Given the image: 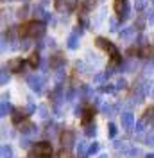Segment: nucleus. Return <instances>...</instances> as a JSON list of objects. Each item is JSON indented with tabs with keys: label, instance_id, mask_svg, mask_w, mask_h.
I'll return each mask as SVG.
<instances>
[{
	"label": "nucleus",
	"instance_id": "nucleus-17",
	"mask_svg": "<svg viewBox=\"0 0 154 158\" xmlns=\"http://www.w3.org/2000/svg\"><path fill=\"white\" fill-rule=\"evenodd\" d=\"M27 63H29V67H32V69H38L39 65H41V61H39V54H38V50H36V52H32V56H30V58L27 59Z\"/></svg>",
	"mask_w": 154,
	"mask_h": 158
},
{
	"label": "nucleus",
	"instance_id": "nucleus-39",
	"mask_svg": "<svg viewBox=\"0 0 154 158\" xmlns=\"http://www.w3.org/2000/svg\"><path fill=\"white\" fill-rule=\"evenodd\" d=\"M145 158H154V155H147V156H145Z\"/></svg>",
	"mask_w": 154,
	"mask_h": 158
},
{
	"label": "nucleus",
	"instance_id": "nucleus-15",
	"mask_svg": "<svg viewBox=\"0 0 154 158\" xmlns=\"http://www.w3.org/2000/svg\"><path fill=\"white\" fill-rule=\"evenodd\" d=\"M11 111V102H9V99L6 97H2V104H0V115L2 117H7V113Z\"/></svg>",
	"mask_w": 154,
	"mask_h": 158
},
{
	"label": "nucleus",
	"instance_id": "nucleus-35",
	"mask_svg": "<svg viewBox=\"0 0 154 158\" xmlns=\"http://www.w3.org/2000/svg\"><path fill=\"white\" fill-rule=\"evenodd\" d=\"M136 25H138V29L142 31V29H144V20L140 18V20H138V23H136Z\"/></svg>",
	"mask_w": 154,
	"mask_h": 158
},
{
	"label": "nucleus",
	"instance_id": "nucleus-10",
	"mask_svg": "<svg viewBox=\"0 0 154 158\" xmlns=\"http://www.w3.org/2000/svg\"><path fill=\"white\" fill-rule=\"evenodd\" d=\"M50 61V69L52 70H59L65 67V58L61 56V54H56V56H52V58H48Z\"/></svg>",
	"mask_w": 154,
	"mask_h": 158
},
{
	"label": "nucleus",
	"instance_id": "nucleus-12",
	"mask_svg": "<svg viewBox=\"0 0 154 158\" xmlns=\"http://www.w3.org/2000/svg\"><path fill=\"white\" fill-rule=\"evenodd\" d=\"M25 122V111L20 108H14L13 110V124H18V126H22Z\"/></svg>",
	"mask_w": 154,
	"mask_h": 158
},
{
	"label": "nucleus",
	"instance_id": "nucleus-40",
	"mask_svg": "<svg viewBox=\"0 0 154 158\" xmlns=\"http://www.w3.org/2000/svg\"><path fill=\"white\" fill-rule=\"evenodd\" d=\"M151 95H152V97H154V90H152V92H151Z\"/></svg>",
	"mask_w": 154,
	"mask_h": 158
},
{
	"label": "nucleus",
	"instance_id": "nucleus-38",
	"mask_svg": "<svg viewBox=\"0 0 154 158\" xmlns=\"http://www.w3.org/2000/svg\"><path fill=\"white\" fill-rule=\"evenodd\" d=\"M99 158H107V155H100V156H99Z\"/></svg>",
	"mask_w": 154,
	"mask_h": 158
},
{
	"label": "nucleus",
	"instance_id": "nucleus-4",
	"mask_svg": "<svg viewBox=\"0 0 154 158\" xmlns=\"http://www.w3.org/2000/svg\"><path fill=\"white\" fill-rule=\"evenodd\" d=\"M115 13L118 15L120 20L129 18V13H131V9H129V2H127V0H115Z\"/></svg>",
	"mask_w": 154,
	"mask_h": 158
},
{
	"label": "nucleus",
	"instance_id": "nucleus-9",
	"mask_svg": "<svg viewBox=\"0 0 154 158\" xmlns=\"http://www.w3.org/2000/svg\"><path fill=\"white\" fill-rule=\"evenodd\" d=\"M23 67H25V59L16 58V59H13L9 65H7V70H9V72H20V74H22Z\"/></svg>",
	"mask_w": 154,
	"mask_h": 158
},
{
	"label": "nucleus",
	"instance_id": "nucleus-29",
	"mask_svg": "<svg viewBox=\"0 0 154 158\" xmlns=\"http://www.w3.org/2000/svg\"><path fill=\"white\" fill-rule=\"evenodd\" d=\"M106 77H107V74H97L95 77H93V81H95V83H102Z\"/></svg>",
	"mask_w": 154,
	"mask_h": 158
},
{
	"label": "nucleus",
	"instance_id": "nucleus-27",
	"mask_svg": "<svg viewBox=\"0 0 154 158\" xmlns=\"http://www.w3.org/2000/svg\"><path fill=\"white\" fill-rule=\"evenodd\" d=\"M115 88H116V86H113V85H104L100 90H102L104 94H113V92H115Z\"/></svg>",
	"mask_w": 154,
	"mask_h": 158
},
{
	"label": "nucleus",
	"instance_id": "nucleus-37",
	"mask_svg": "<svg viewBox=\"0 0 154 158\" xmlns=\"http://www.w3.org/2000/svg\"><path fill=\"white\" fill-rule=\"evenodd\" d=\"M59 158H68V155H67V153H61V155H59Z\"/></svg>",
	"mask_w": 154,
	"mask_h": 158
},
{
	"label": "nucleus",
	"instance_id": "nucleus-19",
	"mask_svg": "<svg viewBox=\"0 0 154 158\" xmlns=\"http://www.w3.org/2000/svg\"><path fill=\"white\" fill-rule=\"evenodd\" d=\"M133 36H135V29H133V27H125V29L120 32V38L122 40H131Z\"/></svg>",
	"mask_w": 154,
	"mask_h": 158
},
{
	"label": "nucleus",
	"instance_id": "nucleus-8",
	"mask_svg": "<svg viewBox=\"0 0 154 158\" xmlns=\"http://www.w3.org/2000/svg\"><path fill=\"white\" fill-rule=\"evenodd\" d=\"M120 120H122V128L124 129H131L135 126V115H133L131 111H122Z\"/></svg>",
	"mask_w": 154,
	"mask_h": 158
},
{
	"label": "nucleus",
	"instance_id": "nucleus-26",
	"mask_svg": "<svg viewBox=\"0 0 154 158\" xmlns=\"http://www.w3.org/2000/svg\"><path fill=\"white\" fill-rule=\"evenodd\" d=\"M144 126H145L144 120H142V122H138V124L135 126V133H136V135H142V133H144Z\"/></svg>",
	"mask_w": 154,
	"mask_h": 158
},
{
	"label": "nucleus",
	"instance_id": "nucleus-16",
	"mask_svg": "<svg viewBox=\"0 0 154 158\" xmlns=\"http://www.w3.org/2000/svg\"><path fill=\"white\" fill-rule=\"evenodd\" d=\"M88 148H90V146H88L86 142H84V140H81V142L77 144V148H75L77 156H79V158H84L88 155Z\"/></svg>",
	"mask_w": 154,
	"mask_h": 158
},
{
	"label": "nucleus",
	"instance_id": "nucleus-13",
	"mask_svg": "<svg viewBox=\"0 0 154 158\" xmlns=\"http://www.w3.org/2000/svg\"><path fill=\"white\" fill-rule=\"evenodd\" d=\"M79 31L75 29V32H72L70 36H68V41H67V45H68V49L70 50H74V49H77L79 47Z\"/></svg>",
	"mask_w": 154,
	"mask_h": 158
},
{
	"label": "nucleus",
	"instance_id": "nucleus-28",
	"mask_svg": "<svg viewBox=\"0 0 154 158\" xmlns=\"http://www.w3.org/2000/svg\"><path fill=\"white\" fill-rule=\"evenodd\" d=\"M97 151H99V144H97V142H93V144L88 148V155H95Z\"/></svg>",
	"mask_w": 154,
	"mask_h": 158
},
{
	"label": "nucleus",
	"instance_id": "nucleus-34",
	"mask_svg": "<svg viewBox=\"0 0 154 158\" xmlns=\"http://www.w3.org/2000/svg\"><path fill=\"white\" fill-rule=\"evenodd\" d=\"M43 18H45V22H52V15L45 13V15H43Z\"/></svg>",
	"mask_w": 154,
	"mask_h": 158
},
{
	"label": "nucleus",
	"instance_id": "nucleus-3",
	"mask_svg": "<svg viewBox=\"0 0 154 158\" xmlns=\"http://www.w3.org/2000/svg\"><path fill=\"white\" fill-rule=\"evenodd\" d=\"M34 153H36V156H39V158H50L54 151H52L50 142L41 140V142H36V144H34Z\"/></svg>",
	"mask_w": 154,
	"mask_h": 158
},
{
	"label": "nucleus",
	"instance_id": "nucleus-31",
	"mask_svg": "<svg viewBox=\"0 0 154 158\" xmlns=\"http://www.w3.org/2000/svg\"><path fill=\"white\" fill-rule=\"evenodd\" d=\"M29 146H30V138H29V137H23V138H22V148L27 149Z\"/></svg>",
	"mask_w": 154,
	"mask_h": 158
},
{
	"label": "nucleus",
	"instance_id": "nucleus-18",
	"mask_svg": "<svg viewBox=\"0 0 154 158\" xmlns=\"http://www.w3.org/2000/svg\"><path fill=\"white\" fill-rule=\"evenodd\" d=\"M152 120H154V106H151L149 110H145L144 122H145V124H149V122H152Z\"/></svg>",
	"mask_w": 154,
	"mask_h": 158
},
{
	"label": "nucleus",
	"instance_id": "nucleus-24",
	"mask_svg": "<svg viewBox=\"0 0 154 158\" xmlns=\"http://www.w3.org/2000/svg\"><path fill=\"white\" fill-rule=\"evenodd\" d=\"M81 6H83V9H91V7H93V6H95V0H83V4H81Z\"/></svg>",
	"mask_w": 154,
	"mask_h": 158
},
{
	"label": "nucleus",
	"instance_id": "nucleus-11",
	"mask_svg": "<svg viewBox=\"0 0 154 158\" xmlns=\"http://www.w3.org/2000/svg\"><path fill=\"white\" fill-rule=\"evenodd\" d=\"M20 131H22V135H23V137H30L34 131H38V126H36V124H32V122H23V124L20 126Z\"/></svg>",
	"mask_w": 154,
	"mask_h": 158
},
{
	"label": "nucleus",
	"instance_id": "nucleus-2",
	"mask_svg": "<svg viewBox=\"0 0 154 158\" xmlns=\"http://www.w3.org/2000/svg\"><path fill=\"white\" fill-rule=\"evenodd\" d=\"M95 43L97 45H99V47H100V49H104L107 52V54H109V56H111V61H113V63H120V52H118V49H116L115 45H113V43H111V41H107L106 38H102V36H99V38L95 40Z\"/></svg>",
	"mask_w": 154,
	"mask_h": 158
},
{
	"label": "nucleus",
	"instance_id": "nucleus-33",
	"mask_svg": "<svg viewBox=\"0 0 154 158\" xmlns=\"http://www.w3.org/2000/svg\"><path fill=\"white\" fill-rule=\"evenodd\" d=\"M32 111H36V106H34V102H29L27 104V113H32Z\"/></svg>",
	"mask_w": 154,
	"mask_h": 158
},
{
	"label": "nucleus",
	"instance_id": "nucleus-25",
	"mask_svg": "<svg viewBox=\"0 0 154 158\" xmlns=\"http://www.w3.org/2000/svg\"><path fill=\"white\" fill-rule=\"evenodd\" d=\"M115 149L116 151H129V148H127L125 142H115Z\"/></svg>",
	"mask_w": 154,
	"mask_h": 158
},
{
	"label": "nucleus",
	"instance_id": "nucleus-23",
	"mask_svg": "<svg viewBox=\"0 0 154 158\" xmlns=\"http://www.w3.org/2000/svg\"><path fill=\"white\" fill-rule=\"evenodd\" d=\"M7 81H9V70H2V76H0V83H2V85H6V83H7Z\"/></svg>",
	"mask_w": 154,
	"mask_h": 158
},
{
	"label": "nucleus",
	"instance_id": "nucleus-5",
	"mask_svg": "<svg viewBox=\"0 0 154 158\" xmlns=\"http://www.w3.org/2000/svg\"><path fill=\"white\" fill-rule=\"evenodd\" d=\"M61 146H63V149L65 151H68V149L72 148V146H75V133L74 131H70V129H65L63 133H61Z\"/></svg>",
	"mask_w": 154,
	"mask_h": 158
},
{
	"label": "nucleus",
	"instance_id": "nucleus-22",
	"mask_svg": "<svg viewBox=\"0 0 154 158\" xmlns=\"http://www.w3.org/2000/svg\"><path fill=\"white\" fill-rule=\"evenodd\" d=\"M116 133H118V129H116V126L113 124V122H109L107 124V135H109V138H115Z\"/></svg>",
	"mask_w": 154,
	"mask_h": 158
},
{
	"label": "nucleus",
	"instance_id": "nucleus-36",
	"mask_svg": "<svg viewBox=\"0 0 154 158\" xmlns=\"http://www.w3.org/2000/svg\"><path fill=\"white\" fill-rule=\"evenodd\" d=\"M149 22H151V23H154V11L151 13V16H149Z\"/></svg>",
	"mask_w": 154,
	"mask_h": 158
},
{
	"label": "nucleus",
	"instance_id": "nucleus-14",
	"mask_svg": "<svg viewBox=\"0 0 154 158\" xmlns=\"http://www.w3.org/2000/svg\"><path fill=\"white\" fill-rule=\"evenodd\" d=\"M81 122L86 126L90 122H93V108H84V111L81 113Z\"/></svg>",
	"mask_w": 154,
	"mask_h": 158
},
{
	"label": "nucleus",
	"instance_id": "nucleus-6",
	"mask_svg": "<svg viewBox=\"0 0 154 158\" xmlns=\"http://www.w3.org/2000/svg\"><path fill=\"white\" fill-rule=\"evenodd\" d=\"M27 83H29V86L34 92H41L43 88V85H45V76H41V74H32L27 77Z\"/></svg>",
	"mask_w": 154,
	"mask_h": 158
},
{
	"label": "nucleus",
	"instance_id": "nucleus-20",
	"mask_svg": "<svg viewBox=\"0 0 154 158\" xmlns=\"http://www.w3.org/2000/svg\"><path fill=\"white\" fill-rule=\"evenodd\" d=\"M0 155H2V158H13V149H11V146L4 144L2 149H0Z\"/></svg>",
	"mask_w": 154,
	"mask_h": 158
},
{
	"label": "nucleus",
	"instance_id": "nucleus-30",
	"mask_svg": "<svg viewBox=\"0 0 154 158\" xmlns=\"http://www.w3.org/2000/svg\"><path fill=\"white\" fill-rule=\"evenodd\" d=\"M125 86H127V81H125V79H118V83H116V88L124 90Z\"/></svg>",
	"mask_w": 154,
	"mask_h": 158
},
{
	"label": "nucleus",
	"instance_id": "nucleus-7",
	"mask_svg": "<svg viewBox=\"0 0 154 158\" xmlns=\"http://www.w3.org/2000/svg\"><path fill=\"white\" fill-rule=\"evenodd\" d=\"M77 0H56V9L59 13H70L75 7Z\"/></svg>",
	"mask_w": 154,
	"mask_h": 158
},
{
	"label": "nucleus",
	"instance_id": "nucleus-1",
	"mask_svg": "<svg viewBox=\"0 0 154 158\" xmlns=\"http://www.w3.org/2000/svg\"><path fill=\"white\" fill-rule=\"evenodd\" d=\"M45 22H39V20H30L27 22L22 29H20V34H23V36H27V38H41L43 34H45Z\"/></svg>",
	"mask_w": 154,
	"mask_h": 158
},
{
	"label": "nucleus",
	"instance_id": "nucleus-32",
	"mask_svg": "<svg viewBox=\"0 0 154 158\" xmlns=\"http://www.w3.org/2000/svg\"><path fill=\"white\" fill-rule=\"evenodd\" d=\"M39 115H41V117H45V118L48 117V111H47L45 106H39Z\"/></svg>",
	"mask_w": 154,
	"mask_h": 158
},
{
	"label": "nucleus",
	"instance_id": "nucleus-21",
	"mask_svg": "<svg viewBox=\"0 0 154 158\" xmlns=\"http://www.w3.org/2000/svg\"><path fill=\"white\" fill-rule=\"evenodd\" d=\"M84 133H86V137H95V135H97V126L93 124V122L86 124V128H84Z\"/></svg>",
	"mask_w": 154,
	"mask_h": 158
},
{
	"label": "nucleus",
	"instance_id": "nucleus-41",
	"mask_svg": "<svg viewBox=\"0 0 154 158\" xmlns=\"http://www.w3.org/2000/svg\"><path fill=\"white\" fill-rule=\"evenodd\" d=\"M151 2H152V6H154V0H151Z\"/></svg>",
	"mask_w": 154,
	"mask_h": 158
}]
</instances>
